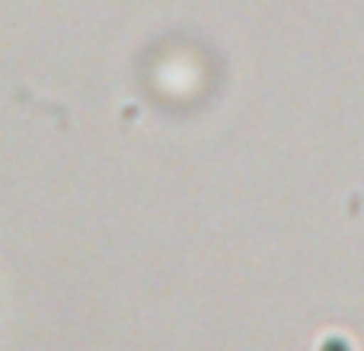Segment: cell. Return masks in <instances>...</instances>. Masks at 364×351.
Here are the masks:
<instances>
[]
</instances>
